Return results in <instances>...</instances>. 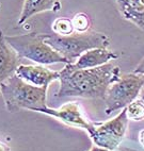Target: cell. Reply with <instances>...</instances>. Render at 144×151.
Returning a JSON list of instances; mask_svg holds the SVG:
<instances>
[{"label":"cell","instance_id":"cell-1","mask_svg":"<svg viewBox=\"0 0 144 151\" xmlns=\"http://www.w3.org/2000/svg\"><path fill=\"white\" fill-rule=\"evenodd\" d=\"M59 76L60 87L56 96L82 98H105L109 86L121 77L119 66L108 64L94 68H77L66 64Z\"/></svg>","mask_w":144,"mask_h":151},{"label":"cell","instance_id":"cell-2","mask_svg":"<svg viewBox=\"0 0 144 151\" xmlns=\"http://www.w3.org/2000/svg\"><path fill=\"white\" fill-rule=\"evenodd\" d=\"M47 88L34 86L14 75L1 85L0 92L9 112L22 109L35 112L47 106Z\"/></svg>","mask_w":144,"mask_h":151},{"label":"cell","instance_id":"cell-3","mask_svg":"<svg viewBox=\"0 0 144 151\" xmlns=\"http://www.w3.org/2000/svg\"><path fill=\"white\" fill-rule=\"evenodd\" d=\"M45 42L64 57L68 63H75L79 57L94 48H107L110 40L101 32H74L69 35H45Z\"/></svg>","mask_w":144,"mask_h":151},{"label":"cell","instance_id":"cell-4","mask_svg":"<svg viewBox=\"0 0 144 151\" xmlns=\"http://www.w3.org/2000/svg\"><path fill=\"white\" fill-rule=\"evenodd\" d=\"M8 44L17 52L19 58L31 60L42 65L64 63L69 64L64 57L45 42V35L28 33L15 36H6Z\"/></svg>","mask_w":144,"mask_h":151},{"label":"cell","instance_id":"cell-5","mask_svg":"<svg viewBox=\"0 0 144 151\" xmlns=\"http://www.w3.org/2000/svg\"><path fill=\"white\" fill-rule=\"evenodd\" d=\"M143 87V75L135 73L121 75L120 79L109 86L105 95V113L110 115L114 111L125 109L128 104H130L139 97V95H141Z\"/></svg>","mask_w":144,"mask_h":151},{"label":"cell","instance_id":"cell-6","mask_svg":"<svg viewBox=\"0 0 144 151\" xmlns=\"http://www.w3.org/2000/svg\"><path fill=\"white\" fill-rule=\"evenodd\" d=\"M128 120L129 119L127 117L126 109H122V112L111 120L96 124L94 132L90 135L91 139L96 146L111 151L115 150L125 137Z\"/></svg>","mask_w":144,"mask_h":151},{"label":"cell","instance_id":"cell-7","mask_svg":"<svg viewBox=\"0 0 144 151\" xmlns=\"http://www.w3.org/2000/svg\"><path fill=\"white\" fill-rule=\"evenodd\" d=\"M35 112L46 114L49 116H54V118L59 119L60 122H62L68 127L85 130L89 133V135L94 132L96 124H97L90 122L87 118L82 111V108L77 102H68L59 109H50L46 106V108L38 109Z\"/></svg>","mask_w":144,"mask_h":151},{"label":"cell","instance_id":"cell-8","mask_svg":"<svg viewBox=\"0 0 144 151\" xmlns=\"http://www.w3.org/2000/svg\"><path fill=\"white\" fill-rule=\"evenodd\" d=\"M16 76L24 81L38 87H48L54 80H59V71L48 69L42 65H24L20 64L16 70Z\"/></svg>","mask_w":144,"mask_h":151},{"label":"cell","instance_id":"cell-9","mask_svg":"<svg viewBox=\"0 0 144 151\" xmlns=\"http://www.w3.org/2000/svg\"><path fill=\"white\" fill-rule=\"evenodd\" d=\"M19 55L8 44L6 36L0 31V87L16 73L19 64Z\"/></svg>","mask_w":144,"mask_h":151},{"label":"cell","instance_id":"cell-10","mask_svg":"<svg viewBox=\"0 0 144 151\" xmlns=\"http://www.w3.org/2000/svg\"><path fill=\"white\" fill-rule=\"evenodd\" d=\"M119 58L117 53L105 48H94L88 50L81 54L74 65L77 68H94L106 65L111 60H117Z\"/></svg>","mask_w":144,"mask_h":151},{"label":"cell","instance_id":"cell-11","mask_svg":"<svg viewBox=\"0 0 144 151\" xmlns=\"http://www.w3.org/2000/svg\"><path fill=\"white\" fill-rule=\"evenodd\" d=\"M60 0H25L18 24H22L34 14L46 11H60Z\"/></svg>","mask_w":144,"mask_h":151},{"label":"cell","instance_id":"cell-12","mask_svg":"<svg viewBox=\"0 0 144 151\" xmlns=\"http://www.w3.org/2000/svg\"><path fill=\"white\" fill-rule=\"evenodd\" d=\"M122 16L144 30V6L140 0H117Z\"/></svg>","mask_w":144,"mask_h":151},{"label":"cell","instance_id":"cell-13","mask_svg":"<svg viewBox=\"0 0 144 151\" xmlns=\"http://www.w3.org/2000/svg\"><path fill=\"white\" fill-rule=\"evenodd\" d=\"M126 113L128 119L135 122L144 120V99L139 98L126 106Z\"/></svg>","mask_w":144,"mask_h":151},{"label":"cell","instance_id":"cell-14","mask_svg":"<svg viewBox=\"0 0 144 151\" xmlns=\"http://www.w3.org/2000/svg\"><path fill=\"white\" fill-rule=\"evenodd\" d=\"M52 30L56 34L59 35H69L75 32L73 27V22L71 19L58 18L52 24Z\"/></svg>","mask_w":144,"mask_h":151},{"label":"cell","instance_id":"cell-15","mask_svg":"<svg viewBox=\"0 0 144 151\" xmlns=\"http://www.w3.org/2000/svg\"><path fill=\"white\" fill-rule=\"evenodd\" d=\"M72 22H73V27L74 30L76 32H87L89 28H90V18L88 17L87 14L84 13H78L76 14L74 18L72 19Z\"/></svg>","mask_w":144,"mask_h":151},{"label":"cell","instance_id":"cell-16","mask_svg":"<svg viewBox=\"0 0 144 151\" xmlns=\"http://www.w3.org/2000/svg\"><path fill=\"white\" fill-rule=\"evenodd\" d=\"M135 73H139V75H143L144 76V58L141 60V62L137 65V67L133 70Z\"/></svg>","mask_w":144,"mask_h":151},{"label":"cell","instance_id":"cell-17","mask_svg":"<svg viewBox=\"0 0 144 151\" xmlns=\"http://www.w3.org/2000/svg\"><path fill=\"white\" fill-rule=\"evenodd\" d=\"M89 151H111V150H109V149H107V148H103V147H99V146L94 145Z\"/></svg>","mask_w":144,"mask_h":151},{"label":"cell","instance_id":"cell-18","mask_svg":"<svg viewBox=\"0 0 144 151\" xmlns=\"http://www.w3.org/2000/svg\"><path fill=\"white\" fill-rule=\"evenodd\" d=\"M139 142H140V144L144 148V130H142L141 132L139 133Z\"/></svg>","mask_w":144,"mask_h":151},{"label":"cell","instance_id":"cell-19","mask_svg":"<svg viewBox=\"0 0 144 151\" xmlns=\"http://www.w3.org/2000/svg\"><path fill=\"white\" fill-rule=\"evenodd\" d=\"M0 151H11V149H10V147H8L6 144H3L0 142Z\"/></svg>","mask_w":144,"mask_h":151},{"label":"cell","instance_id":"cell-20","mask_svg":"<svg viewBox=\"0 0 144 151\" xmlns=\"http://www.w3.org/2000/svg\"><path fill=\"white\" fill-rule=\"evenodd\" d=\"M140 2H141L142 4H143V6H144V0H140Z\"/></svg>","mask_w":144,"mask_h":151}]
</instances>
